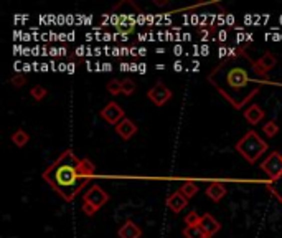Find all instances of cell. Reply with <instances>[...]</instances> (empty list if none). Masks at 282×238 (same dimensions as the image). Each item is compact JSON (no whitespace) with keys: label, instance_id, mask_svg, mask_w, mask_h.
<instances>
[{"label":"cell","instance_id":"obj_1","mask_svg":"<svg viewBox=\"0 0 282 238\" xmlns=\"http://www.w3.org/2000/svg\"><path fill=\"white\" fill-rule=\"evenodd\" d=\"M254 73V60L239 50L238 53L221 60L208 73V83L216 88L234 109H241L261 91L262 79L251 76Z\"/></svg>","mask_w":282,"mask_h":238},{"label":"cell","instance_id":"obj_2","mask_svg":"<svg viewBox=\"0 0 282 238\" xmlns=\"http://www.w3.org/2000/svg\"><path fill=\"white\" fill-rule=\"evenodd\" d=\"M94 174L96 167L93 162L78 157L75 151L68 149L45 169L43 180L63 200L73 202L88 185L89 180H93Z\"/></svg>","mask_w":282,"mask_h":238},{"label":"cell","instance_id":"obj_3","mask_svg":"<svg viewBox=\"0 0 282 238\" xmlns=\"http://www.w3.org/2000/svg\"><path fill=\"white\" fill-rule=\"evenodd\" d=\"M267 149H269L267 143L256 131L246 133L238 141V144H236V151H238L239 154L246 159V162H249V164H254Z\"/></svg>","mask_w":282,"mask_h":238},{"label":"cell","instance_id":"obj_4","mask_svg":"<svg viewBox=\"0 0 282 238\" xmlns=\"http://www.w3.org/2000/svg\"><path fill=\"white\" fill-rule=\"evenodd\" d=\"M108 202H109L108 192L101 189L99 185L93 184L86 194L83 195V212L86 213L88 217H93V215Z\"/></svg>","mask_w":282,"mask_h":238},{"label":"cell","instance_id":"obj_5","mask_svg":"<svg viewBox=\"0 0 282 238\" xmlns=\"http://www.w3.org/2000/svg\"><path fill=\"white\" fill-rule=\"evenodd\" d=\"M261 169L269 175L270 180H275L282 174V154H279L277 151L270 152V154L262 161Z\"/></svg>","mask_w":282,"mask_h":238},{"label":"cell","instance_id":"obj_6","mask_svg":"<svg viewBox=\"0 0 282 238\" xmlns=\"http://www.w3.org/2000/svg\"><path fill=\"white\" fill-rule=\"evenodd\" d=\"M99 116L108 124H111V126H117L122 119H126V112H124V109L116 101H109V103L101 109Z\"/></svg>","mask_w":282,"mask_h":238},{"label":"cell","instance_id":"obj_7","mask_svg":"<svg viewBox=\"0 0 282 238\" xmlns=\"http://www.w3.org/2000/svg\"><path fill=\"white\" fill-rule=\"evenodd\" d=\"M275 66H277V58L270 52H266L259 60H254V73L259 78L267 79V73L272 71Z\"/></svg>","mask_w":282,"mask_h":238},{"label":"cell","instance_id":"obj_8","mask_svg":"<svg viewBox=\"0 0 282 238\" xmlns=\"http://www.w3.org/2000/svg\"><path fill=\"white\" fill-rule=\"evenodd\" d=\"M172 89H168L163 83H157L155 86H152L147 93V98L154 103L155 106H163L165 103L172 99Z\"/></svg>","mask_w":282,"mask_h":238},{"label":"cell","instance_id":"obj_9","mask_svg":"<svg viewBox=\"0 0 282 238\" xmlns=\"http://www.w3.org/2000/svg\"><path fill=\"white\" fill-rule=\"evenodd\" d=\"M139 131V128H137V124H135L132 119H122V121L117 124L116 126V133L117 136L122 139V141H129V139H132L135 134H137Z\"/></svg>","mask_w":282,"mask_h":238},{"label":"cell","instance_id":"obj_10","mask_svg":"<svg viewBox=\"0 0 282 238\" xmlns=\"http://www.w3.org/2000/svg\"><path fill=\"white\" fill-rule=\"evenodd\" d=\"M200 226H201V230L205 231L206 238H213L219 231V228H221V225H219L218 220L213 217V215H210V213L201 215Z\"/></svg>","mask_w":282,"mask_h":238},{"label":"cell","instance_id":"obj_11","mask_svg":"<svg viewBox=\"0 0 282 238\" xmlns=\"http://www.w3.org/2000/svg\"><path fill=\"white\" fill-rule=\"evenodd\" d=\"M187 205H188V198L180 194L178 190L173 192V194L168 195V198H167V207L170 208L173 213H180Z\"/></svg>","mask_w":282,"mask_h":238},{"label":"cell","instance_id":"obj_12","mask_svg":"<svg viewBox=\"0 0 282 238\" xmlns=\"http://www.w3.org/2000/svg\"><path fill=\"white\" fill-rule=\"evenodd\" d=\"M119 238H140L142 236V230L137 223H134L132 220H126L122 225L119 231H117Z\"/></svg>","mask_w":282,"mask_h":238},{"label":"cell","instance_id":"obj_13","mask_svg":"<svg viewBox=\"0 0 282 238\" xmlns=\"http://www.w3.org/2000/svg\"><path fill=\"white\" fill-rule=\"evenodd\" d=\"M264 116H266V112L262 111L261 106L257 104H251L247 109L244 111V119L249 124H252V126H256V124H259L264 119Z\"/></svg>","mask_w":282,"mask_h":238},{"label":"cell","instance_id":"obj_14","mask_svg":"<svg viewBox=\"0 0 282 238\" xmlns=\"http://www.w3.org/2000/svg\"><path fill=\"white\" fill-rule=\"evenodd\" d=\"M224 195H226V187L221 182H211L206 187V197L213 202H219Z\"/></svg>","mask_w":282,"mask_h":238},{"label":"cell","instance_id":"obj_15","mask_svg":"<svg viewBox=\"0 0 282 238\" xmlns=\"http://www.w3.org/2000/svg\"><path fill=\"white\" fill-rule=\"evenodd\" d=\"M267 190L272 194L277 200L282 203V174L279 175L277 179L275 180H269V184H267Z\"/></svg>","mask_w":282,"mask_h":238},{"label":"cell","instance_id":"obj_16","mask_svg":"<svg viewBox=\"0 0 282 238\" xmlns=\"http://www.w3.org/2000/svg\"><path fill=\"white\" fill-rule=\"evenodd\" d=\"M178 192L182 195L187 197V198H191V197L196 194V192H198V184H195L193 180H185V182L180 185Z\"/></svg>","mask_w":282,"mask_h":238},{"label":"cell","instance_id":"obj_17","mask_svg":"<svg viewBox=\"0 0 282 238\" xmlns=\"http://www.w3.org/2000/svg\"><path fill=\"white\" fill-rule=\"evenodd\" d=\"M28 141H30V136H28V133L24 131V129H17L12 134V143L17 147H25L28 144Z\"/></svg>","mask_w":282,"mask_h":238},{"label":"cell","instance_id":"obj_18","mask_svg":"<svg viewBox=\"0 0 282 238\" xmlns=\"http://www.w3.org/2000/svg\"><path fill=\"white\" fill-rule=\"evenodd\" d=\"M183 236H185V238H206L205 231L201 230L200 225L185 226V228H183Z\"/></svg>","mask_w":282,"mask_h":238},{"label":"cell","instance_id":"obj_19","mask_svg":"<svg viewBox=\"0 0 282 238\" xmlns=\"http://www.w3.org/2000/svg\"><path fill=\"white\" fill-rule=\"evenodd\" d=\"M106 88H108V93H111L112 96L122 94V81H119V79H111Z\"/></svg>","mask_w":282,"mask_h":238},{"label":"cell","instance_id":"obj_20","mask_svg":"<svg viewBox=\"0 0 282 238\" xmlns=\"http://www.w3.org/2000/svg\"><path fill=\"white\" fill-rule=\"evenodd\" d=\"M262 133L266 134L267 138H274V136L279 133V126H277V124H275L274 121H267V123L262 126Z\"/></svg>","mask_w":282,"mask_h":238},{"label":"cell","instance_id":"obj_21","mask_svg":"<svg viewBox=\"0 0 282 238\" xmlns=\"http://www.w3.org/2000/svg\"><path fill=\"white\" fill-rule=\"evenodd\" d=\"M30 94H32L33 99L42 101V99L47 98V89H45L43 86H40V84H37V86H33V88L30 89Z\"/></svg>","mask_w":282,"mask_h":238},{"label":"cell","instance_id":"obj_22","mask_svg":"<svg viewBox=\"0 0 282 238\" xmlns=\"http://www.w3.org/2000/svg\"><path fill=\"white\" fill-rule=\"evenodd\" d=\"M201 217L196 212H190L187 217H185V225L187 226H193V225H200Z\"/></svg>","mask_w":282,"mask_h":238},{"label":"cell","instance_id":"obj_23","mask_svg":"<svg viewBox=\"0 0 282 238\" xmlns=\"http://www.w3.org/2000/svg\"><path fill=\"white\" fill-rule=\"evenodd\" d=\"M135 93V84L132 81H129V79H124L122 81V94L124 96H131Z\"/></svg>","mask_w":282,"mask_h":238},{"label":"cell","instance_id":"obj_24","mask_svg":"<svg viewBox=\"0 0 282 238\" xmlns=\"http://www.w3.org/2000/svg\"><path fill=\"white\" fill-rule=\"evenodd\" d=\"M134 24H119L116 25V30L121 33V35H129V33L134 32Z\"/></svg>","mask_w":282,"mask_h":238},{"label":"cell","instance_id":"obj_25","mask_svg":"<svg viewBox=\"0 0 282 238\" xmlns=\"http://www.w3.org/2000/svg\"><path fill=\"white\" fill-rule=\"evenodd\" d=\"M25 81H27V76L24 75V73H17V75H14V78H12V84L15 88L24 86Z\"/></svg>","mask_w":282,"mask_h":238},{"label":"cell","instance_id":"obj_26","mask_svg":"<svg viewBox=\"0 0 282 238\" xmlns=\"http://www.w3.org/2000/svg\"><path fill=\"white\" fill-rule=\"evenodd\" d=\"M155 4L157 5H167L168 2H167V0H155Z\"/></svg>","mask_w":282,"mask_h":238}]
</instances>
